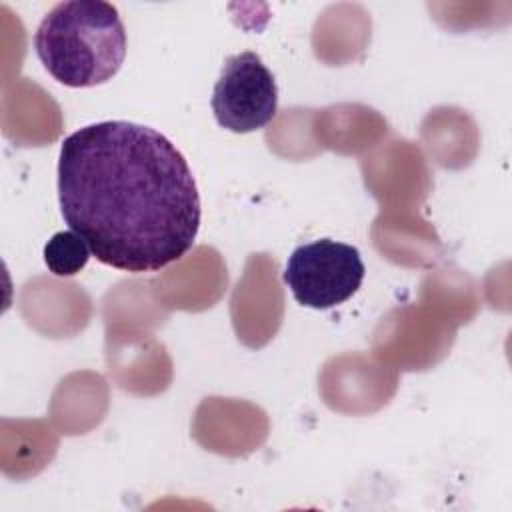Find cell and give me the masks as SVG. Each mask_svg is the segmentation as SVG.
Wrapping results in <instances>:
<instances>
[{"instance_id": "1", "label": "cell", "mask_w": 512, "mask_h": 512, "mask_svg": "<svg viewBox=\"0 0 512 512\" xmlns=\"http://www.w3.org/2000/svg\"><path fill=\"white\" fill-rule=\"evenodd\" d=\"M58 202L100 264L132 274L180 260L200 230V194L182 152L126 120L88 124L62 142Z\"/></svg>"}, {"instance_id": "3", "label": "cell", "mask_w": 512, "mask_h": 512, "mask_svg": "<svg viewBox=\"0 0 512 512\" xmlns=\"http://www.w3.org/2000/svg\"><path fill=\"white\" fill-rule=\"evenodd\" d=\"M364 274L366 268L358 248L320 238L294 248L282 278L298 304L326 310L352 298Z\"/></svg>"}, {"instance_id": "4", "label": "cell", "mask_w": 512, "mask_h": 512, "mask_svg": "<svg viewBox=\"0 0 512 512\" xmlns=\"http://www.w3.org/2000/svg\"><path fill=\"white\" fill-rule=\"evenodd\" d=\"M216 122L236 134H248L272 122L278 110L274 74L256 52L228 56L212 92Z\"/></svg>"}, {"instance_id": "5", "label": "cell", "mask_w": 512, "mask_h": 512, "mask_svg": "<svg viewBox=\"0 0 512 512\" xmlns=\"http://www.w3.org/2000/svg\"><path fill=\"white\" fill-rule=\"evenodd\" d=\"M90 256L88 244L74 230L56 232L44 246V264L60 278L78 274L88 264Z\"/></svg>"}, {"instance_id": "2", "label": "cell", "mask_w": 512, "mask_h": 512, "mask_svg": "<svg viewBox=\"0 0 512 512\" xmlns=\"http://www.w3.org/2000/svg\"><path fill=\"white\" fill-rule=\"evenodd\" d=\"M34 48L54 80L68 88H92L118 74L126 56V32L110 2H60L38 24Z\"/></svg>"}]
</instances>
